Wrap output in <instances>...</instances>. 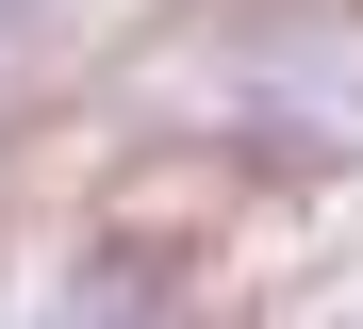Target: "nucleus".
<instances>
[{
    "label": "nucleus",
    "instance_id": "1",
    "mask_svg": "<svg viewBox=\"0 0 363 329\" xmlns=\"http://www.w3.org/2000/svg\"><path fill=\"white\" fill-rule=\"evenodd\" d=\"M67 329H165V313H149V280H99V296H83Z\"/></svg>",
    "mask_w": 363,
    "mask_h": 329
}]
</instances>
